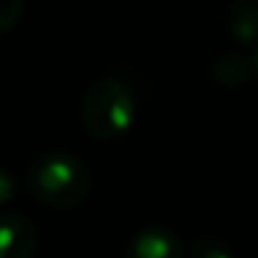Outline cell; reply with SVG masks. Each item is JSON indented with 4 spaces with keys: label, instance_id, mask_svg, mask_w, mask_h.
Instances as JSON below:
<instances>
[{
    "label": "cell",
    "instance_id": "1",
    "mask_svg": "<svg viewBox=\"0 0 258 258\" xmlns=\"http://www.w3.org/2000/svg\"><path fill=\"white\" fill-rule=\"evenodd\" d=\"M26 185L36 203L53 210H71L86 200L91 190V172L74 155L48 152L28 167Z\"/></svg>",
    "mask_w": 258,
    "mask_h": 258
},
{
    "label": "cell",
    "instance_id": "2",
    "mask_svg": "<svg viewBox=\"0 0 258 258\" xmlns=\"http://www.w3.org/2000/svg\"><path fill=\"white\" fill-rule=\"evenodd\" d=\"M137 99L124 81L101 79L81 99V121L99 142L121 140L135 124Z\"/></svg>",
    "mask_w": 258,
    "mask_h": 258
},
{
    "label": "cell",
    "instance_id": "3",
    "mask_svg": "<svg viewBox=\"0 0 258 258\" xmlns=\"http://www.w3.org/2000/svg\"><path fill=\"white\" fill-rule=\"evenodd\" d=\"M38 245L36 225L21 213L0 215V258H31Z\"/></svg>",
    "mask_w": 258,
    "mask_h": 258
},
{
    "label": "cell",
    "instance_id": "4",
    "mask_svg": "<svg viewBox=\"0 0 258 258\" xmlns=\"http://www.w3.org/2000/svg\"><path fill=\"white\" fill-rule=\"evenodd\" d=\"M126 253L132 258H180L182 255V240L177 233L167 228H145L140 230L126 245Z\"/></svg>",
    "mask_w": 258,
    "mask_h": 258
},
{
    "label": "cell",
    "instance_id": "5",
    "mask_svg": "<svg viewBox=\"0 0 258 258\" xmlns=\"http://www.w3.org/2000/svg\"><path fill=\"white\" fill-rule=\"evenodd\" d=\"M228 26L235 41L255 43L258 41V0H235L228 11Z\"/></svg>",
    "mask_w": 258,
    "mask_h": 258
},
{
    "label": "cell",
    "instance_id": "6",
    "mask_svg": "<svg viewBox=\"0 0 258 258\" xmlns=\"http://www.w3.org/2000/svg\"><path fill=\"white\" fill-rule=\"evenodd\" d=\"M213 79L223 86H240L248 79V63L238 53H223L213 63Z\"/></svg>",
    "mask_w": 258,
    "mask_h": 258
},
{
    "label": "cell",
    "instance_id": "7",
    "mask_svg": "<svg viewBox=\"0 0 258 258\" xmlns=\"http://www.w3.org/2000/svg\"><path fill=\"white\" fill-rule=\"evenodd\" d=\"M23 0H0V33L16 28L23 18Z\"/></svg>",
    "mask_w": 258,
    "mask_h": 258
},
{
    "label": "cell",
    "instance_id": "8",
    "mask_svg": "<svg viewBox=\"0 0 258 258\" xmlns=\"http://www.w3.org/2000/svg\"><path fill=\"white\" fill-rule=\"evenodd\" d=\"M192 255L195 258H230L233 250L218 238H203L192 245Z\"/></svg>",
    "mask_w": 258,
    "mask_h": 258
},
{
    "label": "cell",
    "instance_id": "9",
    "mask_svg": "<svg viewBox=\"0 0 258 258\" xmlns=\"http://www.w3.org/2000/svg\"><path fill=\"white\" fill-rule=\"evenodd\" d=\"M16 195V177L6 170H0V208L8 205Z\"/></svg>",
    "mask_w": 258,
    "mask_h": 258
},
{
    "label": "cell",
    "instance_id": "10",
    "mask_svg": "<svg viewBox=\"0 0 258 258\" xmlns=\"http://www.w3.org/2000/svg\"><path fill=\"white\" fill-rule=\"evenodd\" d=\"M253 74H255V79H258V53H255V58H253Z\"/></svg>",
    "mask_w": 258,
    "mask_h": 258
}]
</instances>
